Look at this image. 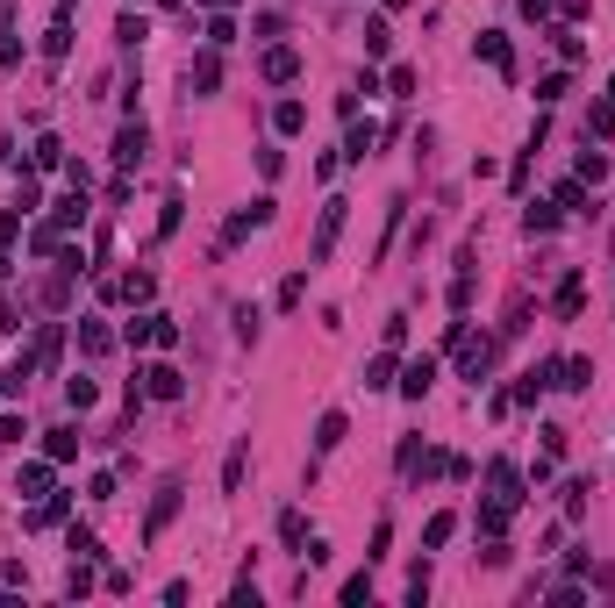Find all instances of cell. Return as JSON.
<instances>
[{
  "instance_id": "277c9868",
  "label": "cell",
  "mask_w": 615,
  "mask_h": 608,
  "mask_svg": "<svg viewBox=\"0 0 615 608\" xmlns=\"http://www.w3.org/2000/svg\"><path fill=\"white\" fill-rule=\"evenodd\" d=\"M172 515H179V480L158 487V502H151V515H143V544H158V537L172 530Z\"/></svg>"
},
{
  "instance_id": "d4e9b609",
  "label": "cell",
  "mask_w": 615,
  "mask_h": 608,
  "mask_svg": "<svg viewBox=\"0 0 615 608\" xmlns=\"http://www.w3.org/2000/svg\"><path fill=\"white\" fill-rule=\"evenodd\" d=\"M122 344H129V351H143V344H158V315H136V322L122 329Z\"/></svg>"
},
{
  "instance_id": "60d3db41",
  "label": "cell",
  "mask_w": 615,
  "mask_h": 608,
  "mask_svg": "<svg viewBox=\"0 0 615 608\" xmlns=\"http://www.w3.org/2000/svg\"><path fill=\"white\" fill-rule=\"evenodd\" d=\"M387 43H394V36H387V22H365V51H372V58H387Z\"/></svg>"
},
{
  "instance_id": "8fae6325",
  "label": "cell",
  "mask_w": 615,
  "mask_h": 608,
  "mask_svg": "<svg viewBox=\"0 0 615 608\" xmlns=\"http://www.w3.org/2000/svg\"><path fill=\"white\" fill-rule=\"evenodd\" d=\"M429 387H436V358H415L408 373H401V394H408V401H422Z\"/></svg>"
},
{
  "instance_id": "74e56055",
  "label": "cell",
  "mask_w": 615,
  "mask_h": 608,
  "mask_svg": "<svg viewBox=\"0 0 615 608\" xmlns=\"http://www.w3.org/2000/svg\"><path fill=\"white\" fill-rule=\"evenodd\" d=\"M344 602H351V608L372 602V573H351V580H344Z\"/></svg>"
},
{
  "instance_id": "6da1fadb",
  "label": "cell",
  "mask_w": 615,
  "mask_h": 608,
  "mask_svg": "<svg viewBox=\"0 0 615 608\" xmlns=\"http://www.w3.org/2000/svg\"><path fill=\"white\" fill-rule=\"evenodd\" d=\"M14 494H29V502L58 494V458H29V465H14Z\"/></svg>"
},
{
  "instance_id": "d590c367",
  "label": "cell",
  "mask_w": 615,
  "mask_h": 608,
  "mask_svg": "<svg viewBox=\"0 0 615 608\" xmlns=\"http://www.w3.org/2000/svg\"><path fill=\"white\" fill-rule=\"evenodd\" d=\"M65 401L87 415V408H94V380H79V373H72V380H65Z\"/></svg>"
},
{
  "instance_id": "8992f818",
  "label": "cell",
  "mask_w": 615,
  "mask_h": 608,
  "mask_svg": "<svg viewBox=\"0 0 615 608\" xmlns=\"http://www.w3.org/2000/svg\"><path fill=\"white\" fill-rule=\"evenodd\" d=\"M215 87H222V51H215V43H207L201 58H194V65H187V94H215Z\"/></svg>"
},
{
  "instance_id": "52a82bcc",
  "label": "cell",
  "mask_w": 615,
  "mask_h": 608,
  "mask_svg": "<svg viewBox=\"0 0 615 608\" xmlns=\"http://www.w3.org/2000/svg\"><path fill=\"white\" fill-rule=\"evenodd\" d=\"M143 143H151V136H143V122H122V129H115V165H122V172H129V165H143Z\"/></svg>"
},
{
  "instance_id": "f546056e",
  "label": "cell",
  "mask_w": 615,
  "mask_h": 608,
  "mask_svg": "<svg viewBox=\"0 0 615 608\" xmlns=\"http://www.w3.org/2000/svg\"><path fill=\"white\" fill-rule=\"evenodd\" d=\"M65 165V143L58 136H36V172H58Z\"/></svg>"
},
{
  "instance_id": "9c48e42d",
  "label": "cell",
  "mask_w": 615,
  "mask_h": 608,
  "mask_svg": "<svg viewBox=\"0 0 615 608\" xmlns=\"http://www.w3.org/2000/svg\"><path fill=\"white\" fill-rule=\"evenodd\" d=\"M551 387H565V394H587V387H594V365H587V358H558V380H551Z\"/></svg>"
},
{
  "instance_id": "30bf717a",
  "label": "cell",
  "mask_w": 615,
  "mask_h": 608,
  "mask_svg": "<svg viewBox=\"0 0 615 608\" xmlns=\"http://www.w3.org/2000/svg\"><path fill=\"white\" fill-rule=\"evenodd\" d=\"M558 215H565L558 201H537V207H522V236H551V229H558Z\"/></svg>"
},
{
  "instance_id": "5b68a950",
  "label": "cell",
  "mask_w": 615,
  "mask_h": 608,
  "mask_svg": "<svg viewBox=\"0 0 615 608\" xmlns=\"http://www.w3.org/2000/svg\"><path fill=\"white\" fill-rule=\"evenodd\" d=\"M136 380H143V394H151V401H179V394H187V380H179V365H143Z\"/></svg>"
},
{
  "instance_id": "8d00e7d4",
  "label": "cell",
  "mask_w": 615,
  "mask_h": 608,
  "mask_svg": "<svg viewBox=\"0 0 615 608\" xmlns=\"http://www.w3.org/2000/svg\"><path fill=\"white\" fill-rule=\"evenodd\" d=\"M587 136H615V101H601L594 115H587Z\"/></svg>"
},
{
  "instance_id": "ab89813d",
  "label": "cell",
  "mask_w": 615,
  "mask_h": 608,
  "mask_svg": "<svg viewBox=\"0 0 615 608\" xmlns=\"http://www.w3.org/2000/svg\"><path fill=\"white\" fill-rule=\"evenodd\" d=\"M301 294H308V272H287V287H280V308H301Z\"/></svg>"
},
{
  "instance_id": "4dcf8cb0",
  "label": "cell",
  "mask_w": 615,
  "mask_h": 608,
  "mask_svg": "<svg viewBox=\"0 0 615 608\" xmlns=\"http://www.w3.org/2000/svg\"><path fill=\"white\" fill-rule=\"evenodd\" d=\"M587 494H594V480H565V515H573V522L587 515Z\"/></svg>"
},
{
  "instance_id": "9a60e30c",
  "label": "cell",
  "mask_w": 615,
  "mask_h": 608,
  "mask_svg": "<svg viewBox=\"0 0 615 608\" xmlns=\"http://www.w3.org/2000/svg\"><path fill=\"white\" fill-rule=\"evenodd\" d=\"M372 143H380V122H351V136H344V158H372Z\"/></svg>"
},
{
  "instance_id": "2e32d148",
  "label": "cell",
  "mask_w": 615,
  "mask_h": 608,
  "mask_svg": "<svg viewBox=\"0 0 615 608\" xmlns=\"http://www.w3.org/2000/svg\"><path fill=\"white\" fill-rule=\"evenodd\" d=\"M344 429H351V422H344V408H329V415L315 422V451H336V444H344Z\"/></svg>"
},
{
  "instance_id": "7402d4cb",
  "label": "cell",
  "mask_w": 615,
  "mask_h": 608,
  "mask_svg": "<svg viewBox=\"0 0 615 608\" xmlns=\"http://www.w3.org/2000/svg\"><path fill=\"white\" fill-rule=\"evenodd\" d=\"M243 473H251V444H236V451H229V465H222V494H236V487H243Z\"/></svg>"
},
{
  "instance_id": "ba28073f",
  "label": "cell",
  "mask_w": 615,
  "mask_h": 608,
  "mask_svg": "<svg viewBox=\"0 0 615 608\" xmlns=\"http://www.w3.org/2000/svg\"><path fill=\"white\" fill-rule=\"evenodd\" d=\"M294 72H301V51H294V43H272V51H265V79H272V87H287Z\"/></svg>"
},
{
  "instance_id": "f35d334b",
  "label": "cell",
  "mask_w": 615,
  "mask_h": 608,
  "mask_svg": "<svg viewBox=\"0 0 615 608\" xmlns=\"http://www.w3.org/2000/svg\"><path fill=\"white\" fill-rule=\"evenodd\" d=\"M308 537V522H301V508H287V515H280V544H301Z\"/></svg>"
},
{
  "instance_id": "b9f144b4",
  "label": "cell",
  "mask_w": 615,
  "mask_h": 608,
  "mask_svg": "<svg viewBox=\"0 0 615 608\" xmlns=\"http://www.w3.org/2000/svg\"><path fill=\"white\" fill-rule=\"evenodd\" d=\"M22 437H29V429H22V415H14V408H0V444H22Z\"/></svg>"
},
{
  "instance_id": "603a6c76",
  "label": "cell",
  "mask_w": 615,
  "mask_h": 608,
  "mask_svg": "<svg viewBox=\"0 0 615 608\" xmlns=\"http://www.w3.org/2000/svg\"><path fill=\"white\" fill-rule=\"evenodd\" d=\"M79 351H87V358H107V351H115V336H107L101 322H79Z\"/></svg>"
},
{
  "instance_id": "3957f363",
  "label": "cell",
  "mask_w": 615,
  "mask_h": 608,
  "mask_svg": "<svg viewBox=\"0 0 615 608\" xmlns=\"http://www.w3.org/2000/svg\"><path fill=\"white\" fill-rule=\"evenodd\" d=\"M272 194H258V201L251 207H236V215H229V229H222V244H243V236H251V229H265V222H272Z\"/></svg>"
},
{
  "instance_id": "4316f807",
  "label": "cell",
  "mask_w": 615,
  "mask_h": 608,
  "mask_svg": "<svg viewBox=\"0 0 615 608\" xmlns=\"http://www.w3.org/2000/svg\"><path fill=\"white\" fill-rule=\"evenodd\" d=\"M65 551H72V558H101V537H94V530H79V522H72V530H65Z\"/></svg>"
},
{
  "instance_id": "7c38bea8",
  "label": "cell",
  "mask_w": 615,
  "mask_h": 608,
  "mask_svg": "<svg viewBox=\"0 0 615 608\" xmlns=\"http://www.w3.org/2000/svg\"><path fill=\"white\" fill-rule=\"evenodd\" d=\"M151 294H158V280H151V272H129V280H115V301H129V308H143Z\"/></svg>"
},
{
  "instance_id": "7dc6e473",
  "label": "cell",
  "mask_w": 615,
  "mask_h": 608,
  "mask_svg": "<svg viewBox=\"0 0 615 608\" xmlns=\"http://www.w3.org/2000/svg\"><path fill=\"white\" fill-rule=\"evenodd\" d=\"M609 101H615V72H609Z\"/></svg>"
},
{
  "instance_id": "d6a6232c",
  "label": "cell",
  "mask_w": 615,
  "mask_h": 608,
  "mask_svg": "<svg viewBox=\"0 0 615 608\" xmlns=\"http://www.w3.org/2000/svg\"><path fill=\"white\" fill-rule=\"evenodd\" d=\"M451 530H458V515H429V530H422V544L436 551V544H451Z\"/></svg>"
},
{
  "instance_id": "bcb514c9",
  "label": "cell",
  "mask_w": 615,
  "mask_h": 608,
  "mask_svg": "<svg viewBox=\"0 0 615 608\" xmlns=\"http://www.w3.org/2000/svg\"><path fill=\"white\" fill-rule=\"evenodd\" d=\"M207 7H236V0H207Z\"/></svg>"
},
{
  "instance_id": "e575fe53",
  "label": "cell",
  "mask_w": 615,
  "mask_h": 608,
  "mask_svg": "<svg viewBox=\"0 0 615 608\" xmlns=\"http://www.w3.org/2000/svg\"><path fill=\"white\" fill-rule=\"evenodd\" d=\"M565 94H573V79H565V72H551V79L537 87V101H544V107H558V101H565Z\"/></svg>"
},
{
  "instance_id": "1f68e13d",
  "label": "cell",
  "mask_w": 615,
  "mask_h": 608,
  "mask_svg": "<svg viewBox=\"0 0 615 608\" xmlns=\"http://www.w3.org/2000/svg\"><path fill=\"white\" fill-rule=\"evenodd\" d=\"M580 301H587V294H580V280H565V287H558V322H573V315H580Z\"/></svg>"
},
{
  "instance_id": "5bb4252c",
  "label": "cell",
  "mask_w": 615,
  "mask_h": 608,
  "mask_svg": "<svg viewBox=\"0 0 615 608\" xmlns=\"http://www.w3.org/2000/svg\"><path fill=\"white\" fill-rule=\"evenodd\" d=\"M487 487H494L501 502H522V494H515V487H522V473H515L509 458H494V465H487Z\"/></svg>"
},
{
  "instance_id": "e0dca14e",
  "label": "cell",
  "mask_w": 615,
  "mask_h": 608,
  "mask_svg": "<svg viewBox=\"0 0 615 608\" xmlns=\"http://www.w3.org/2000/svg\"><path fill=\"white\" fill-rule=\"evenodd\" d=\"M43 458L72 465V458H79V429H50V437H43Z\"/></svg>"
},
{
  "instance_id": "d6986e66",
  "label": "cell",
  "mask_w": 615,
  "mask_h": 608,
  "mask_svg": "<svg viewBox=\"0 0 615 608\" xmlns=\"http://www.w3.org/2000/svg\"><path fill=\"white\" fill-rule=\"evenodd\" d=\"M272 129H280V136H301V129H308V107L301 101H280V107H272Z\"/></svg>"
},
{
  "instance_id": "cb8c5ba5",
  "label": "cell",
  "mask_w": 615,
  "mask_h": 608,
  "mask_svg": "<svg viewBox=\"0 0 615 608\" xmlns=\"http://www.w3.org/2000/svg\"><path fill=\"white\" fill-rule=\"evenodd\" d=\"M143 36H151V29H143V14H136V7H122V14H115V43H143Z\"/></svg>"
},
{
  "instance_id": "ee69618b",
  "label": "cell",
  "mask_w": 615,
  "mask_h": 608,
  "mask_svg": "<svg viewBox=\"0 0 615 608\" xmlns=\"http://www.w3.org/2000/svg\"><path fill=\"white\" fill-rule=\"evenodd\" d=\"M522 14L529 22H551V0H522Z\"/></svg>"
},
{
  "instance_id": "484cf974",
  "label": "cell",
  "mask_w": 615,
  "mask_h": 608,
  "mask_svg": "<svg viewBox=\"0 0 615 608\" xmlns=\"http://www.w3.org/2000/svg\"><path fill=\"white\" fill-rule=\"evenodd\" d=\"M365 387H372V394H387V387H394V351H380V358L365 365Z\"/></svg>"
},
{
  "instance_id": "ffe728a7",
  "label": "cell",
  "mask_w": 615,
  "mask_h": 608,
  "mask_svg": "<svg viewBox=\"0 0 615 608\" xmlns=\"http://www.w3.org/2000/svg\"><path fill=\"white\" fill-rule=\"evenodd\" d=\"M72 51V14H58L50 29H43V58H65Z\"/></svg>"
},
{
  "instance_id": "836d02e7",
  "label": "cell",
  "mask_w": 615,
  "mask_h": 608,
  "mask_svg": "<svg viewBox=\"0 0 615 608\" xmlns=\"http://www.w3.org/2000/svg\"><path fill=\"white\" fill-rule=\"evenodd\" d=\"M22 222H29V207H22V201L0 207V244H14V236H22Z\"/></svg>"
},
{
  "instance_id": "83f0119b",
  "label": "cell",
  "mask_w": 615,
  "mask_h": 608,
  "mask_svg": "<svg viewBox=\"0 0 615 608\" xmlns=\"http://www.w3.org/2000/svg\"><path fill=\"white\" fill-rule=\"evenodd\" d=\"M551 201L565 207V215H580V207H587V180H558V194H551Z\"/></svg>"
},
{
  "instance_id": "ac0fdd59",
  "label": "cell",
  "mask_w": 615,
  "mask_h": 608,
  "mask_svg": "<svg viewBox=\"0 0 615 608\" xmlns=\"http://www.w3.org/2000/svg\"><path fill=\"white\" fill-rule=\"evenodd\" d=\"M480 58H487L494 72H515V51H509V36H494V29L480 36Z\"/></svg>"
},
{
  "instance_id": "7a4b0ae2",
  "label": "cell",
  "mask_w": 615,
  "mask_h": 608,
  "mask_svg": "<svg viewBox=\"0 0 615 608\" xmlns=\"http://www.w3.org/2000/svg\"><path fill=\"white\" fill-rule=\"evenodd\" d=\"M344 207H351V201H329V207H322V222H315V244H308V265H322V258L336 251V236H344Z\"/></svg>"
},
{
  "instance_id": "f6af8a7d",
  "label": "cell",
  "mask_w": 615,
  "mask_h": 608,
  "mask_svg": "<svg viewBox=\"0 0 615 608\" xmlns=\"http://www.w3.org/2000/svg\"><path fill=\"white\" fill-rule=\"evenodd\" d=\"M7 272H14V258H7V244H0V280H7Z\"/></svg>"
},
{
  "instance_id": "c3c4849f",
  "label": "cell",
  "mask_w": 615,
  "mask_h": 608,
  "mask_svg": "<svg viewBox=\"0 0 615 608\" xmlns=\"http://www.w3.org/2000/svg\"><path fill=\"white\" fill-rule=\"evenodd\" d=\"M165 7H187V0H165Z\"/></svg>"
},
{
  "instance_id": "f1b7e54d",
  "label": "cell",
  "mask_w": 615,
  "mask_h": 608,
  "mask_svg": "<svg viewBox=\"0 0 615 608\" xmlns=\"http://www.w3.org/2000/svg\"><path fill=\"white\" fill-rule=\"evenodd\" d=\"M207 43H215V51H229V43H236V22H229V14H222V7H215V14H207Z\"/></svg>"
},
{
  "instance_id": "44dd1931",
  "label": "cell",
  "mask_w": 615,
  "mask_h": 608,
  "mask_svg": "<svg viewBox=\"0 0 615 608\" xmlns=\"http://www.w3.org/2000/svg\"><path fill=\"white\" fill-rule=\"evenodd\" d=\"M580 180H587V187L609 180V151H594V136H587V151H580Z\"/></svg>"
},
{
  "instance_id": "4fadbf2b",
  "label": "cell",
  "mask_w": 615,
  "mask_h": 608,
  "mask_svg": "<svg viewBox=\"0 0 615 608\" xmlns=\"http://www.w3.org/2000/svg\"><path fill=\"white\" fill-rule=\"evenodd\" d=\"M50 222H58V229H79V222H87V187H72L65 201L50 207Z\"/></svg>"
},
{
  "instance_id": "7bdbcfd3",
  "label": "cell",
  "mask_w": 615,
  "mask_h": 608,
  "mask_svg": "<svg viewBox=\"0 0 615 608\" xmlns=\"http://www.w3.org/2000/svg\"><path fill=\"white\" fill-rule=\"evenodd\" d=\"M0 329H22V308L7 301V294H0Z\"/></svg>"
},
{
  "instance_id": "681fc988",
  "label": "cell",
  "mask_w": 615,
  "mask_h": 608,
  "mask_svg": "<svg viewBox=\"0 0 615 608\" xmlns=\"http://www.w3.org/2000/svg\"><path fill=\"white\" fill-rule=\"evenodd\" d=\"M129 7H136V0H129Z\"/></svg>"
}]
</instances>
